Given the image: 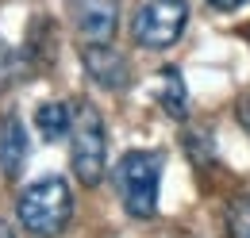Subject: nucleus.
<instances>
[{"label": "nucleus", "instance_id": "nucleus-1", "mask_svg": "<svg viewBox=\"0 0 250 238\" xmlns=\"http://www.w3.org/2000/svg\"><path fill=\"white\" fill-rule=\"evenodd\" d=\"M16 215L31 238H58L73 219V192L62 177H42L20 192Z\"/></svg>", "mask_w": 250, "mask_h": 238}, {"label": "nucleus", "instance_id": "nucleus-2", "mask_svg": "<svg viewBox=\"0 0 250 238\" xmlns=\"http://www.w3.org/2000/svg\"><path fill=\"white\" fill-rule=\"evenodd\" d=\"M69 165L85 188H96L108 173V131L89 100H77L69 108Z\"/></svg>", "mask_w": 250, "mask_h": 238}, {"label": "nucleus", "instance_id": "nucleus-3", "mask_svg": "<svg viewBox=\"0 0 250 238\" xmlns=\"http://www.w3.org/2000/svg\"><path fill=\"white\" fill-rule=\"evenodd\" d=\"M162 150H127L116 165V188L131 219L158 215V184H162Z\"/></svg>", "mask_w": 250, "mask_h": 238}, {"label": "nucleus", "instance_id": "nucleus-4", "mask_svg": "<svg viewBox=\"0 0 250 238\" xmlns=\"http://www.w3.org/2000/svg\"><path fill=\"white\" fill-rule=\"evenodd\" d=\"M188 27L185 0H146L131 16V39L143 50H169Z\"/></svg>", "mask_w": 250, "mask_h": 238}, {"label": "nucleus", "instance_id": "nucleus-5", "mask_svg": "<svg viewBox=\"0 0 250 238\" xmlns=\"http://www.w3.org/2000/svg\"><path fill=\"white\" fill-rule=\"evenodd\" d=\"M69 23L85 42H112L120 27V0H65Z\"/></svg>", "mask_w": 250, "mask_h": 238}, {"label": "nucleus", "instance_id": "nucleus-6", "mask_svg": "<svg viewBox=\"0 0 250 238\" xmlns=\"http://www.w3.org/2000/svg\"><path fill=\"white\" fill-rule=\"evenodd\" d=\"M81 61H85V73H89L104 92H124L127 85H131V61H127L112 42H85Z\"/></svg>", "mask_w": 250, "mask_h": 238}, {"label": "nucleus", "instance_id": "nucleus-7", "mask_svg": "<svg viewBox=\"0 0 250 238\" xmlns=\"http://www.w3.org/2000/svg\"><path fill=\"white\" fill-rule=\"evenodd\" d=\"M27 154H31V142H27L23 119L8 112L0 119V173H4V180H16L27 169Z\"/></svg>", "mask_w": 250, "mask_h": 238}, {"label": "nucleus", "instance_id": "nucleus-8", "mask_svg": "<svg viewBox=\"0 0 250 238\" xmlns=\"http://www.w3.org/2000/svg\"><path fill=\"white\" fill-rule=\"evenodd\" d=\"M54 23L50 20H35L31 31H27V42L20 50V69H31V73H42L54 65Z\"/></svg>", "mask_w": 250, "mask_h": 238}, {"label": "nucleus", "instance_id": "nucleus-9", "mask_svg": "<svg viewBox=\"0 0 250 238\" xmlns=\"http://www.w3.org/2000/svg\"><path fill=\"white\" fill-rule=\"evenodd\" d=\"M158 104L169 119H185L188 116V89H185V77L177 65H166L162 69V85H158Z\"/></svg>", "mask_w": 250, "mask_h": 238}, {"label": "nucleus", "instance_id": "nucleus-10", "mask_svg": "<svg viewBox=\"0 0 250 238\" xmlns=\"http://www.w3.org/2000/svg\"><path fill=\"white\" fill-rule=\"evenodd\" d=\"M35 127L42 135V142H62L69 135V104L62 100H46L35 108Z\"/></svg>", "mask_w": 250, "mask_h": 238}, {"label": "nucleus", "instance_id": "nucleus-11", "mask_svg": "<svg viewBox=\"0 0 250 238\" xmlns=\"http://www.w3.org/2000/svg\"><path fill=\"white\" fill-rule=\"evenodd\" d=\"M227 231L231 238H250V192H239L227 208Z\"/></svg>", "mask_w": 250, "mask_h": 238}, {"label": "nucleus", "instance_id": "nucleus-12", "mask_svg": "<svg viewBox=\"0 0 250 238\" xmlns=\"http://www.w3.org/2000/svg\"><path fill=\"white\" fill-rule=\"evenodd\" d=\"M16 73H20V54L0 39V92L12 89V81H16Z\"/></svg>", "mask_w": 250, "mask_h": 238}, {"label": "nucleus", "instance_id": "nucleus-13", "mask_svg": "<svg viewBox=\"0 0 250 238\" xmlns=\"http://www.w3.org/2000/svg\"><path fill=\"white\" fill-rule=\"evenodd\" d=\"M185 146H188V154H192V161H200V165L212 161V154H216L208 131H188V135H185Z\"/></svg>", "mask_w": 250, "mask_h": 238}, {"label": "nucleus", "instance_id": "nucleus-14", "mask_svg": "<svg viewBox=\"0 0 250 238\" xmlns=\"http://www.w3.org/2000/svg\"><path fill=\"white\" fill-rule=\"evenodd\" d=\"M235 116H239V123H243V131L250 135V92H243V96H239V104H235Z\"/></svg>", "mask_w": 250, "mask_h": 238}, {"label": "nucleus", "instance_id": "nucleus-15", "mask_svg": "<svg viewBox=\"0 0 250 238\" xmlns=\"http://www.w3.org/2000/svg\"><path fill=\"white\" fill-rule=\"evenodd\" d=\"M212 8H219V12H231V8H239V4H247V0H208Z\"/></svg>", "mask_w": 250, "mask_h": 238}, {"label": "nucleus", "instance_id": "nucleus-16", "mask_svg": "<svg viewBox=\"0 0 250 238\" xmlns=\"http://www.w3.org/2000/svg\"><path fill=\"white\" fill-rule=\"evenodd\" d=\"M0 238H16V235H12V227H8L4 219H0Z\"/></svg>", "mask_w": 250, "mask_h": 238}]
</instances>
